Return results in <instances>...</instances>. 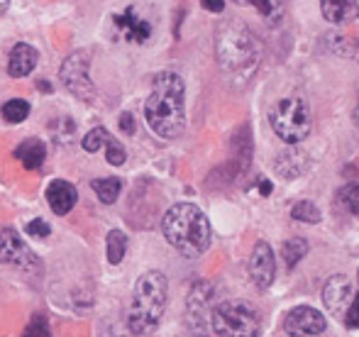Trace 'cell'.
<instances>
[{
	"mask_svg": "<svg viewBox=\"0 0 359 337\" xmlns=\"http://www.w3.org/2000/svg\"><path fill=\"white\" fill-rule=\"evenodd\" d=\"M8 3H10V0H0V15L5 13V8H8Z\"/></svg>",
	"mask_w": 359,
	"mask_h": 337,
	"instance_id": "cell-35",
	"label": "cell"
},
{
	"mask_svg": "<svg viewBox=\"0 0 359 337\" xmlns=\"http://www.w3.org/2000/svg\"><path fill=\"white\" fill-rule=\"evenodd\" d=\"M250 279L255 281V286L259 289H269L274 284V276H276V259H274V252L266 242H257V247L252 249V256H250Z\"/></svg>",
	"mask_w": 359,
	"mask_h": 337,
	"instance_id": "cell-12",
	"label": "cell"
},
{
	"mask_svg": "<svg viewBox=\"0 0 359 337\" xmlns=\"http://www.w3.org/2000/svg\"><path fill=\"white\" fill-rule=\"evenodd\" d=\"M325 318L320 310L311 308V305H298V308L288 310L284 318V330L291 337H313L320 335L325 330Z\"/></svg>",
	"mask_w": 359,
	"mask_h": 337,
	"instance_id": "cell-10",
	"label": "cell"
},
{
	"mask_svg": "<svg viewBox=\"0 0 359 337\" xmlns=\"http://www.w3.org/2000/svg\"><path fill=\"white\" fill-rule=\"evenodd\" d=\"M291 218L293 220H301V223H320V210H318L316 203H311V200H298L296 205L291 208Z\"/></svg>",
	"mask_w": 359,
	"mask_h": 337,
	"instance_id": "cell-24",
	"label": "cell"
},
{
	"mask_svg": "<svg viewBox=\"0 0 359 337\" xmlns=\"http://www.w3.org/2000/svg\"><path fill=\"white\" fill-rule=\"evenodd\" d=\"M93 191L95 195H98L103 203H115V198L120 195V191H123V181L115 179V176H108V179H95L93 184Z\"/></svg>",
	"mask_w": 359,
	"mask_h": 337,
	"instance_id": "cell-21",
	"label": "cell"
},
{
	"mask_svg": "<svg viewBox=\"0 0 359 337\" xmlns=\"http://www.w3.org/2000/svg\"><path fill=\"white\" fill-rule=\"evenodd\" d=\"M110 139H113V137H110L108 130H105V128H95V130H90V132L86 135L81 144H83L86 152H98L100 147H108Z\"/></svg>",
	"mask_w": 359,
	"mask_h": 337,
	"instance_id": "cell-25",
	"label": "cell"
},
{
	"mask_svg": "<svg viewBox=\"0 0 359 337\" xmlns=\"http://www.w3.org/2000/svg\"><path fill=\"white\" fill-rule=\"evenodd\" d=\"M166 296H169V284H166V276L161 271H147L140 276L133 289V301H130V333L142 337L159 328L166 308Z\"/></svg>",
	"mask_w": 359,
	"mask_h": 337,
	"instance_id": "cell-4",
	"label": "cell"
},
{
	"mask_svg": "<svg viewBox=\"0 0 359 337\" xmlns=\"http://www.w3.org/2000/svg\"><path fill=\"white\" fill-rule=\"evenodd\" d=\"M49 233H52V228L44 220H32L27 225V235H32V238H49Z\"/></svg>",
	"mask_w": 359,
	"mask_h": 337,
	"instance_id": "cell-30",
	"label": "cell"
},
{
	"mask_svg": "<svg viewBox=\"0 0 359 337\" xmlns=\"http://www.w3.org/2000/svg\"><path fill=\"white\" fill-rule=\"evenodd\" d=\"M208 328L215 337H257L259 313L245 301H222L210 310Z\"/></svg>",
	"mask_w": 359,
	"mask_h": 337,
	"instance_id": "cell-5",
	"label": "cell"
},
{
	"mask_svg": "<svg viewBox=\"0 0 359 337\" xmlns=\"http://www.w3.org/2000/svg\"><path fill=\"white\" fill-rule=\"evenodd\" d=\"M88 69H90V52L88 49H81V52L69 54V57L64 59L62 69H59L62 83L81 100H93L95 98V85L88 76Z\"/></svg>",
	"mask_w": 359,
	"mask_h": 337,
	"instance_id": "cell-7",
	"label": "cell"
},
{
	"mask_svg": "<svg viewBox=\"0 0 359 337\" xmlns=\"http://www.w3.org/2000/svg\"><path fill=\"white\" fill-rule=\"evenodd\" d=\"M340 203L350 210L352 215H359V186L352 184V186H345L340 191Z\"/></svg>",
	"mask_w": 359,
	"mask_h": 337,
	"instance_id": "cell-26",
	"label": "cell"
},
{
	"mask_svg": "<svg viewBox=\"0 0 359 337\" xmlns=\"http://www.w3.org/2000/svg\"><path fill=\"white\" fill-rule=\"evenodd\" d=\"M345 325H347V328H352V330L359 328V294H355V298H352V305L347 308Z\"/></svg>",
	"mask_w": 359,
	"mask_h": 337,
	"instance_id": "cell-29",
	"label": "cell"
},
{
	"mask_svg": "<svg viewBox=\"0 0 359 337\" xmlns=\"http://www.w3.org/2000/svg\"><path fill=\"white\" fill-rule=\"evenodd\" d=\"M186 85L174 71H161L154 78L151 93L144 103V118L151 132L164 139H174L186 128Z\"/></svg>",
	"mask_w": 359,
	"mask_h": 337,
	"instance_id": "cell-1",
	"label": "cell"
},
{
	"mask_svg": "<svg viewBox=\"0 0 359 337\" xmlns=\"http://www.w3.org/2000/svg\"><path fill=\"white\" fill-rule=\"evenodd\" d=\"M25 337H52L49 335L47 318H44V315H34L32 323H29L27 330H25Z\"/></svg>",
	"mask_w": 359,
	"mask_h": 337,
	"instance_id": "cell-28",
	"label": "cell"
},
{
	"mask_svg": "<svg viewBox=\"0 0 359 337\" xmlns=\"http://www.w3.org/2000/svg\"><path fill=\"white\" fill-rule=\"evenodd\" d=\"M352 118H355V125H357V130H359V100H357V105H355V113H352Z\"/></svg>",
	"mask_w": 359,
	"mask_h": 337,
	"instance_id": "cell-34",
	"label": "cell"
},
{
	"mask_svg": "<svg viewBox=\"0 0 359 337\" xmlns=\"http://www.w3.org/2000/svg\"><path fill=\"white\" fill-rule=\"evenodd\" d=\"M213 298L215 291L210 284L201 281L191 289L189 294V323L194 325L196 330H205L210 320V310H213Z\"/></svg>",
	"mask_w": 359,
	"mask_h": 337,
	"instance_id": "cell-11",
	"label": "cell"
},
{
	"mask_svg": "<svg viewBox=\"0 0 359 337\" xmlns=\"http://www.w3.org/2000/svg\"><path fill=\"white\" fill-rule=\"evenodd\" d=\"M262 59V44L245 22L227 20L217 32V62L227 76L245 81L257 71Z\"/></svg>",
	"mask_w": 359,
	"mask_h": 337,
	"instance_id": "cell-2",
	"label": "cell"
},
{
	"mask_svg": "<svg viewBox=\"0 0 359 337\" xmlns=\"http://www.w3.org/2000/svg\"><path fill=\"white\" fill-rule=\"evenodd\" d=\"M120 128H123V130H125V132H128V135H133V132H135V125H133V115H130V113H123V115H120Z\"/></svg>",
	"mask_w": 359,
	"mask_h": 337,
	"instance_id": "cell-31",
	"label": "cell"
},
{
	"mask_svg": "<svg viewBox=\"0 0 359 337\" xmlns=\"http://www.w3.org/2000/svg\"><path fill=\"white\" fill-rule=\"evenodd\" d=\"M105 159H108L113 167H123L125 159H128V152H125V147L120 142H115V139H110L108 147H105Z\"/></svg>",
	"mask_w": 359,
	"mask_h": 337,
	"instance_id": "cell-27",
	"label": "cell"
},
{
	"mask_svg": "<svg viewBox=\"0 0 359 337\" xmlns=\"http://www.w3.org/2000/svg\"><path fill=\"white\" fill-rule=\"evenodd\" d=\"M161 230L166 242L186 256H198L210 247V223L194 203H179L166 210Z\"/></svg>",
	"mask_w": 359,
	"mask_h": 337,
	"instance_id": "cell-3",
	"label": "cell"
},
{
	"mask_svg": "<svg viewBox=\"0 0 359 337\" xmlns=\"http://www.w3.org/2000/svg\"><path fill=\"white\" fill-rule=\"evenodd\" d=\"M27 115H29V103L22 98H13L3 105V120L10 125L22 123V120H27Z\"/></svg>",
	"mask_w": 359,
	"mask_h": 337,
	"instance_id": "cell-22",
	"label": "cell"
},
{
	"mask_svg": "<svg viewBox=\"0 0 359 337\" xmlns=\"http://www.w3.org/2000/svg\"><path fill=\"white\" fill-rule=\"evenodd\" d=\"M37 59H39V54L34 47H29V44H25V42L15 44L8 59V74L13 78L27 76V74H32L34 67H37Z\"/></svg>",
	"mask_w": 359,
	"mask_h": 337,
	"instance_id": "cell-15",
	"label": "cell"
},
{
	"mask_svg": "<svg viewBox=\"0 0 359 337\" xmlns=\"http://www.w3.org/2000/svg\"><path fill=\"white\" fill-rule=\"evenodd\" d=\"M320 10L330 25H345L359 15L357 0H320Z\"/></svg>",
	"mask_w": 359,
	"mask_h": 337,
	"instance_id": "cell-16",
	"label": "cell"
},
{
	"mask_svg": "<svg viewBox=\"0 0 359 337\" xmlns=\"http://www.w3.org/2000/svg\"><path fill=\"white\" fill-rule=\"evenodd\" d=\"M352 298H355L352 281L342 274L332 276L325 284V289H323V303H325V308L330 310L332 315H345L347 308L352 305Z\"/></svg>",
	"mask_w": 359,
	"mask_h": 337,
	"instance_id": "cell-13",
	"label": "cell"
},
{
	"mask_svg": "<svg viewBox=\"0 0 359 337\" xmlns=\"http://www.w3.org/2000/svg\"><path fill=\"white\" fill-rule=\"evenodd\" d=\"M0 264L18 266V269H37V254L22 242L15 230H0Z\"/></svg>",
	"mask_w": 359,
	"mask_h": 337,
	"instance_id": "cell-9",
	"label": "cell"
},
{
	"mask_svg": "<svg viewBox=\"0 0 359 337\" xmlns=\"http://www.w3.org/2000/svg\"><path fill=\"white\" fill-rule=\"evenodd\" d=\"M203 3L205 10H210V13H220L222 8H225V0H201Z\"/></svg>",
	"mask_w": 359,
	"mask_h": 337,
	"instance_id": "cell-32",
	"label": "cell"
},
{
	"mask_svg": "<svg viewBox=\"0 0 359 337\" xmlns=\"http://www.w3.org/2000/svg\"><path fill=\"white\" fill-rule=\"evenodd\" d=\"M281 254H284L286 264L288 266H296L303 256L308 254V242L303 238H293V240H286L284 247H281Z\"/></svg>",
	"mask_w": 359,
	"mask_h": 337,
	"instance_id": "cell-23",
	"label": "cell"
},
{
	"mask_svg": "<svg viewBox=\"0 0 359 337\" xmlns=\"http://www.w3.org/2000/svg\"><path fill=\"white\" fill-rule=\"evenodd\" d=\"M262 193H264V195H269V193H271V184H269L266 179H262Z\"/></svg>",
	"mask_w": 359,
	"mask_h": 337,
	"instance_id": "cell-33",
	"label": "cell"
},
{
	"mask_svg": "<svg viewBox=\"0 0 359 337\" xmlns=\"http://www.w3.org/2000/svg\"><path fill=\"white\" fill-rule=\"evenodd\" d=\"M76 200H79V193L69 181L57 179L47 186V203L57 215H67L76 205Z\"/></svg>",
	"mask_w": 359,
	"mask_h": 337,
	"instance_id": "cell-14",
	"label": "cell"
},
{
	"mask_svg": "<svg viewBox=\"0 0 359 337\" xmlns=\"http://www.w3.org/2000/svg\"><path fill=\"white\" fill-rule=\"evenodd\" d=\"M235 5L255 8L269 25H276L286 13V0H232Z\"/></svg>",
	"mask_w": 359,
	"mask_h": 337,
	"instance_id": "cell-19",
	"label": "cell"
},
{
	"mask_svg": "<svg viewBox=\"0 0 359 337\" xmlns=\"http://www.w3.org/2000/svg\"><path fill=\"white\" fill-rule=\"evenodd\" d=\"M44 157H47V147H44V142L37 137L25 139V142L18 144V149H15V159L22 162L25 169H39L44 164Z\"/></svg>",
	"mask_w": 359,
	"mask_h": 337,
	"instance_id": "cell-17",
	"label": "cell"
},
{
	"mask_svg": "<svg viewBox=\"0 0 359 337\" xmlns=\"http://www.w3.org/2000/svg\"><path fill=\"white\" fill-rule=\"evenodd\" d=\"M269 123L284 142L298 144L311 135V110L301 98H281L269 110Z\"/></svg>",
	"mask_w": 359,
	"mask_h": 337,
	"instance_id": "cell-6",
	"label": "cell"
},
{
	"mask_svg": "<svg viewBox=\"0 0 359 337\" xmlns=\"http://www.w3.org/2000/svg\"><path fill=\"white\" fill-rule=\"evenodd\" d=\"M308 167H311V162H308V157L301 149H288V152L279 154V159H276V171L284 179H296V176L306 174Z\"/></svg>",
	"mask_w": 359,
	"mask_h": 337,
	"instance_id": "cell-18",
	"label": "cell"
},
{
	"mask_svg": "<svg viewBox=\"0 0 359 337\" xmlns=\"http://www.w3.org/2000/svg\"><path fill=\"white\" fill-rule=\"evenodd\" d=\"M105 252H108L110 264H120V261L125 259V252H128V235L120 233V230L108 233V240H105Z\"/></svg>",
	"mask_w": 359,
	"mask_h": 337,
	"instance_id": "cell-20",
	"label": "cell"
},
{
	"mask_svg": "<svg viewBox=\"0 0 359 337\" xmlns=\"http://www.w3.org/2000/svg\"><path fill=\"white\" fill-rule=\"evenodd\" d=\"M113 32L118 39L130 44H147L151 39V25L144 15L137 13L135 5H128L113 15Z\"/></svg>",
	"mask_w": 359,
	"mask_h": 337,
	"instance_id": "cell-8",
	"label": "cell"
}]
</instances>
